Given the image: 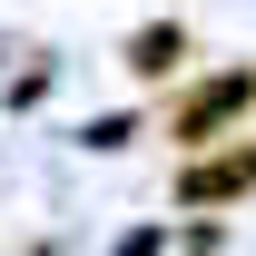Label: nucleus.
Returning a JSON list of instances; mask_svg holds the SVG:
<instances>
[{"mask_svg": "<svg viewBox=\"0 0 256 256\" xmlns=\"http://www.w3.org/2000/svg\"><path fill=\"white\" fill-rule=\"evenodd\" d=\"M246 98H256V69H226V79H207V89H188V98H178L168 138H178V148H197V138H217V128L236 118Z\"/></svg>", "mask_w": 256, "mask_h": 256, "instance_id": "f257e3e1", "label": "nucleus"}, {"mask_svg": "<svg viewBox=\"0 0 256 256\" xmlns=\"http://www.w3.org/2000/svg\"><path fill=\"white\" fill-rule=\"evenodd\" d=\"M256 188V138L246 148H226V158H207V168H188V178H178V197H188V207H226V197H246Z\"/></svg>", "mask_w": 256, "mask_h": 256, "instance_id": "f03ea898", "label": "nucleus"}, {"mask_svg": "<svg viewBox=\"0 0 256 256\" xmlns=\"http://www.w3.org/2000/svg\"><path fill=\"white\" fill-rule=\"evenodd\" d=\"M128 69H138V79H168V69H188V30H178V20L138 30V40H128Z\"/></svg>", "mask_w": 256, "mask_h": 256, "instance_id": "7ed1b4c3", "label": "nucleus"}]
</instances>
